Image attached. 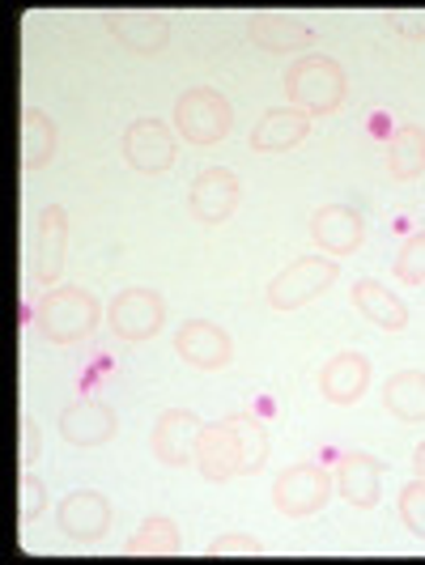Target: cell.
Listing matches in <instances>:
<instances>
[{"label": "cell", "mask_w": 425, "mask_h": 565, "mask_svg": "<svg viewBox=\"0 0 425 565\" xmlns=\"http://www.w3.org/2000/svg\"><path fill=\"white\" fill-rule=\"evenodd\" d=\"M196 468L204 481L226 484L238 477V451H234V429L230 422H204L196 438Z\"/></svg>", "instance_id": "20"}, {"label": "cell", "mask_w": 425, "mask_h": 565, "mask_svg": "<svg viewBox=\"0 0 425 565\" xmlns=\"http://www.w3.org/2000/svg\"><path fill=\"white\" fill-rule=\"evenodd\" d=\"M60 132L52 124V115H43L39 107H26L22 111V167L39 170L56 158Z\"/></svg>", "instance_id": "24"}, {"label": "cell", "mask_w": 425, "mask_h": 565, "mask_svg": "<svg viewBox=\"0 0 425 565\" xmlns=\"http://www.w3.org/2000/svg\"><path fill=\"white\" fill-rule=\"evenodd\" d=\"M387 170L396 183H413L425 174V128L422 124H400L387 141Z\"/></svg>", "instance_id": "23"}, {"label": "cell", "mask_w": 425, "mask_h": 565, "mask_svg": "<svg viewBox=\"0 0 425 565\" xmlns=\"http://www.w3.org/2000/svg\"><path fill=\"white\" fill-rule=\"evenodd\" d=\"M107 319H111V332L119 340L141 344V340L162 332V323H167V302H162V294H158V289L132 285V289H119V294L111 298Z\"/></svg>", "instance_id": "7"}, {"label": "cell", "mask_w": 425, "mask_h": 565, "mask_svg": "<svg viewBox=\"0 0 425 565\" xmlns=\"http://www.w3.org/2000/svg\"><path fill=\"white\" fill-rule=\"evenodd\" d=\"M370 387V358L366 353H337V358H328L323 370H319V392L323 399H332V404H358V399L366 396Z\"/></svg>", "instance_id": "18"}, {"label": "cell", "mask_w": 425, "mask_h": 565, "mask_svg": "<svg viewBox=\"0 0 425 565\" xmlns=\"http://www.w3.org/2000/svg\"><path fill=\"white\" fill-rule=\"evenodd\" d=\"M174 353L196 370H226L234 362V340L226 328H217L209 319H188L174 332Z\"/></svg>", "instance_id": "12"}, {"label": "cell", "mask_w": 425, "mask_h": 565, "mask_svg": "<svg viewBox=\"0 0 425 565\" xmlns=\"http://www.w3.org/2000/svg\"><path fill=\"white\" fill-rule=\"evenodd\" d=\"M383 472L387 463L370 451H344L337 463V493L358 510L379 507V493H383Z\"/></svg>", "instance_id": "14"}, {"label": "cell", "mask_w": 425, "mask_h": 565, "mask_svg": "<svg viewBox=\"0 0 425 565\" xmlns=\"http://www.w3.org/2000/svg\"><path fill=\"white\" fill-rule=\"evenodd\" d=\"M413 472H417V481H425V443H417V451H413Z\"/></svg>", "instance_id": "33"}, {"label": "cell", "mask_w": 425, "mask_h": 565, "mask_svg": "<svg viewBox=\"0 0 425 565\" xmlns=\"http://www.w3.org/2000/svg\"><path fill=\"white\" fill-rule=\"evenodd\" d=\"M124 162L141 174H162V170L174 167V137L162 119H132L124 128Z\"/></svg>", "instance_id": "10"}, {"label": "cell", "mask_w": 425, "mask_h": 565, "mask_svg": "<svg viewBox=\"0 0 425 565\" xmlns=\"http://www.w3.org/2000/svg\"><path fill=\"white\" fill-rule=\"evenodd\" d=\"M311 238L319 252L353 255L366 243V217L353 204H323L311 217Z\"/></svg>", "instance_id": "13"}, {"label": "cell", "mask_w": 425, "mask_h": 565, "mask_svg": "<svg viewBox=\"0 0 425 565\" xmlns=\"http://www.w3.org/2000/svg\"><path fill=\"white\" fill-rule=\"evenodd\" d=\"M259 553H264V544L243 532H226V536L209 540V548H204V557H259Z\"/></svg>", "instance_id": "29"}, {"label": "cell", "mask_w": 425, "mask_h": 565, "mask_svg": "<svg viewBox=\"0 0 425 565\" xmlns=\"http://www.w3.org/2000/svg\"><path fill=\"white\" fill-rule=\"evenodd\" d=\"M307 132H311V115L302 107H273L252 128V149L255 153H289L307 141Z\"/></svg>", "instance_id": "17"}, {"label": "cell", "mask_w": 425, "mask_h": 565, "mask_svg": "<svg viewBox=\"0 0 425 565\" xmlns=\"http://www.w3.org/2000/svg\"><path fill=\"white\" fill-rule=\"evenodd\" d=\"M119 422H115V408L103 399H73L64 413H60V438L68 447H103L111 443Z\"/></svg>", "instance_id": "15"}, {"label": "cell", "mask_w": 425, "mask_h": 565, "mask_svg": "<svg viewBox=\"0 0 425 565\" xmlns=\"http://www.w3.org/2000/svg\"><path fill=\"white\" fill-rule=\"evenodd\" d=\"M98 319V298L82 285H56L34 307V328L52 344H82L85 337H94Z\"/></svg>", "instance_id": "1"}, {"label": "cell", "mask_w": 425, "mask_h": 565, "mask_svg": "<svg viewBox=\"0 0 425 565\" xmlns=\"http://www.w3.org/2000/svg\"><path fill=\"white\" fill-rule=\"evenodd\" d=\"M340 277V264L328 255H302L294 259L289 268H281L273 281H268V307L273 311H298L315 302L319 294H328Z\"/></svg>", "instance_id": "4"}, {"label": "cell", "mask_w": 425, "mask_h": 565, "mask_svg": "<svg viewBox=\"0 0 425 565\" xmlns=\"http://www.w3.org/2000/svg\"><path fill=\"white\" fill-rule=\"evenodd\" d=\"M247 39L268 56H289V52L311 47L315 30L307 22H298V18H285V13H255L247 22Z\"/></svg>", "instance_id": "19"}, {"label": "cell", "mask_w": 425, "mask_h": 565, "mask_svg": "<svg viewBox=\"0 0 425 565\" xmlns=\"http://www.w3.org/2000/svg\"><path fill=\"white\" fill-rule=\"evenodd\" d=\"M174 128H179V137L188 145L209 149V145H217L234 128V107H230V98L222 89L192 85V89H183L174 98Z\"/></svg>", "instance_id": "3"}, {"label": "cell", "mask_w": 425, "mask_h": 565, "mask_svg": "<svg viewBox=\"0 0 425 565\" xmlns=\"http://www.w3.org/2000/svg\"><path fill=\"white\" fill-rule=\"evenodd\" d=\"M332 493H337V481L319 463H294V468L277 472V481H273V507L281 510L285 519H311L328 507Z\"/></svg>", "instance_id": "5"}, {"label": "cell", "mask_w": 425, "mask_h": 565, "mask_svg": "<svg viewBox=\"0 0 425 565\" xmlns=\"http://www.w3.org/2000/svg\"><path fill=\"white\" fill-rule=\"evenodd\" d=\"M56 527L73 544H98L111 532V502L98 489H73L68 498H60Z\"/></svg>", "instance_id": "8"}, {"label": "cell", "mask_w": 425, "mask_h": 565, "mask_svg": "<svg viewBox=\"0 0 425 565\" xmlns=\"http://www.w3.org/2000/svg\"><path fill=\"white\" fill-rule=\"evenodd\" d=\"M179 548H183V536H179V527L170 523L167 514L145 519L137 527V536L124 544L128 557H179Z\"/></svg>", "instance_id": "26"}, {"label": "cell", "mask_w": 425, "mask_h": 565, "mask_svg": "<svg viewBox=\"0 0 425 565\" xmlns=\"http://www.w3.org/2000/svg\"><path fill=\"white\" fill-rule=\"evenodd\" d=\"M107 30L137 56H158V52H167L170 43V22L162 13H145V9L107 13Z\"/></svg>", "instance_id": "16"}, {"label": "cell", "mask_w": 425, "mask_h": 565, "mask_svg": "<svg viewBox=\"0 0 425 565\" xmlns=\"http://www.w3.org/2000/svg\"><path fill=\"white\" fill-rule=\"evenodd\" d=\"M383 408L404 425L425 422V370H400L383 383Z\"/></svg>", "instance_id": "22"}, {"label": "cell", "mask_w": 425, "mask_h": 565, "mask_svg": "<svg viewBox=\"0 0 425 565\" xmlns=\"http://www.w3.org/2000/svg\"><path fill=\"white\" fill-rule=\"evenodd\" d=\"M238 196H243L238 174L226 167H209L196 174V183H192V192H188V209H192V217L204 222V226H222V222L234 217Z\"/></svg>", "instance_id": "9"}, {"label": "cell", "mask_w": 425, "mask_h": 565, "mask_svg": "<svg viewBox=\"0 0 425 565\" xmlns=\"http://www.w3.org/2000/svg\"><path fill=\"white\" fill-rule=\"evenodd\" d=\"M387 22L400 39H425V9H396L387 13Z\"/></svg>", "instance_id": "31"}, {"label": "cell", "mask_w": 425, "mask_h": 565, "mask_svg": "<svg viewBox=\"0 0 425 565\" xmlns=\"http://www.w3.org/2000/svg\"><path fill=\"white\" fill-rule=\"evenodd\" d=\"M47 510V484L39 481L34 472L22 477V523H34Z\"/></svg>", "instance_id": "30"}, {"label": "cell", "mask_w": 425, "mask_h": 565, "mask_svg": "<svg viewBox=\"0 0 425 565\" xmlns=\"http://www.w3.org/2000/svg\"><path fill=\"white\" fill-rule=\"evenodd\" d=\"M400 523L417 540H425V481H413L400 489Z\"/></svg>", "instance_id": "28"}, {"label": "cell", "mask_w": 425, "mask_h": 565, "mask_svg": "<svg viewBox=\"0 0 425 565\" xmlns=\"http://www.w3.org/2000/svg\"><path fill=\"white\" fill-rule=\"evenodd\" d=\"M396 277L404 285H425V230L408 234L396 255Z\"/></svg>", "instance_id": "27"}, {"label": "cell", "mask_w": 425, "mask_h": 565, "mask_svg": "<svg viewBox=\"0 0 425 565\" xmlns=\"http://www.w3.org/2000/svg\"><path fill=\"white\" fill-rule=\"evenodd\" d=\"M39 459V425H34V417H22V463H34Z\"/></svg>", "instance_id": "32"}, {"label": "cell", "mask_w": 425, "mask_h": 565, "mask_svg": "<svg viewBox=\"0 0 425 565\" xmlns=\"http://www.w3.org/2000/svg\"><path fill=\"white\" fill-rule=\"evenodd\" d=\"M234 429V451H238V477H255L264 463H268V429L247 417V413H234L226 417Z\"/></svg>", "instance_id": "25"}, {"label": "cell", "mask_w": 425, "mask_h": 565, "mask_svg": "<svg viewBox=\"0 0 425 565\" xmlns=\"http://www.w3.org/2000/svg\"><path fill=\"white\" fill-rule=\"evenodd\" d=\"M200 425L204 422H200L192 408H167V413L153 422V434H149L153 459L167 463V468H188V463H196Z\"/></svg>", "instance_id": "11"}, {"label": "cell", "mask_w": 425, "mask_h": 565, "mask_svg": "<svg viewBox=\"0 0 425 565\" xmlns=\"http://www.w3.org/2000/svg\"><path fill=\"white\" fill-rule=\"evenodd\" d=\"M285 94H289V107H302L311 115H337L344 94H349V82H344V68L340 60L332 56H311L294 60L289 73H285Z\"/></svg>", "instance_id": "2"}, {"label": "cell", "mask_w": 425, "mask_h": 565, "mask_svg": "<svg viewBox=\"0 0 425 565\" xmlns=\"http://www.w3.org/2000/svg\"><path fill=\"white\" fill-rule=\"evenodd\" d=\"M64 252H68V213L64 204H47L30 230V281L52 289L64 273Z\"/></svg>", "instance_id": "6"}, {"label": "cell", "mask_w": 425, "mask_h": 565, "mask_svg": "<svg viewBox=\"0 0 425 565\" xmlns=\"http://www.w3.org/2000/svg\"><path fill=\"white\" fill-rule=\"evenodd\" d=\"M353 307L362 311V319H370L383 332H404L408 328V307L400 302L387 285L370 281V277L353 285Z\"/></svg>", "instance_id": "21"}]
</instances>
